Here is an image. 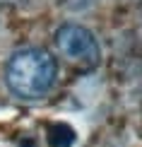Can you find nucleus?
I'll use <instances>...</instances> for the list:
<instances>
[{
	"label": "nucleus",
	"mask_w": 142,
	"mask_h": 147,
	"mask_svg": "<svg viewBox=\"0 0 142 147\" xmlns=\"http://www.w3.org/2000/svg\"><path fill=\"white\" fill-rule=\"evenodd\" d=\"M55 75H58L55 58L39 46L15 51L5 68L7 89L24 101H36L46 96L55 84Z\"/></svg>",
	"instance_id": "f257e3e1"
},
{
	"label": "nucleus",
	"mask_w": 142,
	"mask_h": 147,
	"mask_svg": "<svg viewBox=\"0 0 142 147\" xmlns=\"http://www.w3.org/2000/svg\"><path fill=\"white\" fill-rule=\"evenodd\" d=\"M55 46L60 56L79 70H94L101 60L96 36L82 24H63L55 32Z\"/></svg>",
	"instance_id": "f03ea898"
},
{
	"label": "nucleus",
	"mask_w": 142,
	"mask_h": 147,
	"mask_svg": "<svg viewBox=\"0 0 142 147\" xmlns=\"http://www.w3.org/2000/svg\"><path fill=\"white\" fill-rule=\"evenodd\" d=\"M140 3H142V0H140Z\"/></svg>",
	"instance_id": "7ed1b4c3"
}]
</instances>
